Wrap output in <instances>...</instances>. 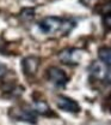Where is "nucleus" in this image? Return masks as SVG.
I'll return each mask as SVG.
<instances>
[{
	"instance_id": "f8f14e48",
	"label": "nucleus",
	"mask_w": 111,
	"mask_h": 125,
	"mask_svg": "<svg viewBox=\"0 0 111 125\" xmlns=\"http://www.w3.org/2000/svg\"><path fill=\"white\" fill-rule=\"evenodd\" d=\"M7 72H8V69H7V66H6L5 64L0 62V79L5 77V76L7 75Z\"/></svg>"
},
{
	"instance_id": "9d476101",
	"label": "nucleus",
	"mask_w": 111,
	"mask_h": 125,
	"mask_svg": "<svg viewBox=\"0 0 111 125\" xmlns=\"http://www.w3.org/2000/svg\"><path fill=\"white\" fill-rule=\"evenodd\" d=\"M19 18L23 21V22H30L35 18V10L31 7H26V9H23L19 13Z\"/></svg>"
},
{
	"instance_id": "f03ea898",
	"label": "nucleus",
	"mask_w": 111,
	"mask_h": 125,
	"mask_svg": "<svg viewBox=\"0 0 111 125\" xmlns=\"http://www.w3.org/2000/svg\"><path fill=\"white\" fill-rule=\"evenodd\" d=\"M90 75L95 81L105 84H111V67L106 66L103 62H93L90 66Z\"/></svg>"
},
{
	"instance_id": "0eeeda50",
	"label": "nucleus",
	"mask_w": 111,
	"mask_h": 125,
	"mask_svg": "<svg viewBox=\"0 0 111 125\" xmlns=\"http://www.w3.org/2000/svg\"><path fill=\"white\" fill-rule=\"evenodd\" d=\"M40 65V59L36 57H28L25 59H23L22 66H23V71L26 76H33L37 72Z\"/></svg>"
},
{
	"instance_id": "423d86ee",
	"label": "nucleus",
	"mask_w": 111,
	"mask_h": 125,
	"mask_svg": "<svg viewBox=\"0 0 111 125\" xmlns=\"http://www.w3.org/2000/svg\"><path fill=\"white\" fill-rule=\"evenodd\" d=\"M13 112H15V114H11V117H13L15 119L26 122V123H30V124L36 123V113L33 112V109L18 108L17 111H13Z\"/></svg>"
},
{
	"instance_id": "7ed1b4c3",
	"label": "nucleus",
	"mask_w": 111,
	"mask_h": 125,
	"mask_svg": "<svg viewBox=\"0 0 111 125\" xmlns=\"http://www.w3.org/2000/svg\"><path fill=\"white\" fill-rule=\"evenodd\" d=\"M46 72H47L46 75H47L48 81L51 82L57 88H63L68 82V77H67L66 72L63 70H61L60 67L50 66V67H48V70Z\"/></svg>"
},
{
	"instance_id": "39448f33",
	"label": "nucleus",
	"mask_w": 111,
	"mask_h": 125,
	"mask_svg": "<svg viewBox=\"0 0 111 125\" xmlns=\"http://www.w3.org/2000/svg\"><path fill=\"white\" fill-rule=\"evenodd\" d=\"M56 106L60 109H62L64 112H69V113H78L80 111V106L77 101L63 95L56 96Z\"/></svg>"
},
{
	"instance_id": "1a4fd4ad",
	"label": "nucleus",
	"mask_w": 111,
	"mask_h": 125,
	"mask_svg": "<svg viewBox=\"0 0 111 125\" xmlns=\"http://www.w3.org/2000/svg\"><path fill=\"white\" fill-rule=\"evenodd\" d=\"M98 58L106 66L111 67V47H102L98 49Z\"/></svg>"
},
{
	"instance_id": "4468645a",
	"label": "nucleus",
	"mask_w": 111,
	"mask_h": 125,
	"mask_svg": "<svg viewBox=\"0 0 111 125\" xmlns=\"http://www.w3.org/2000/svg\"><path fill=\"white\" fill-rule=\"evenodd\" d=\"M31 1H32V0H31Z\"/></svg>"
},
{
	"instance_id": "ddd939ff",
	"label": "nucleus",
	"mask_w": 111,
	"mask_h": 125,
	"mask_svg": "<svg viewBox=\"0 0 111 125\" xmlns=\"http://www.w3.org/2000/svg\"><path fill=\"white\" fill-rule=\"evenodd\" d=\"M109 109L111 111V100H110V102H109Z\"/></svg>"
},
{
	"instance_id": "f257e3e1",
	"label": "nucleus",
	"mask_w": 111,
	"mask_h": 125,
	"mask_svg": "<svg viewBox=\"0 0 111 125\" xmlns=\"http://www.w3.org/2000/svg\"><path fill=\"white\" fill-rule=\"evenodd\" d=\"M75 27V22L72 19H64L61 17L49 16L43 18L38 23V28L43 34H56L60 32L62 35H67Z\"/></svg>"
},
{
	"instance_id": "20e7f679",
	"label": "nucleus",
	"mask_w": 111,
	"mask_h": 125,
	"mask_svg": "<svg viewBox=\"0 0 111 125\" xmlns=\"http://www.w3.org/2000/svg\"><path fill=\"white\" fill-rule=\"evenodd\" d=\"M81 57H82V52L78 48H66L59 53L60 62L69 66L78 65L81 60Z\"/></svg>"
},
{
	"instance_id": "6e6552de",
	"label": "nucleus",
	"mask_w": 111,
	"mask_h": 125,
	"mask_svg": "<svg viewBox=\"0 0 111 125\" xmlns=\"http://www.w3.org/2000/svg\"><path fill=\"white\" fill-rule=\"evenodd\" d=\"M33 112L38 113L41 115H51L53 114L51 108L49 107V105L46 101H42V100H36L33 102Z\"/></svg>"
},
{
	"instance_id": "9b49d317",
	"label": "nucleus",
	"mask_w": 111,
	"mask_h": 125,
	"mask_svg": "<svg viewBox=\"0 0 111 125\" xmlns=\"http://www.w3.org/2000/svg\"><path fill=\"white\" fill-rule=\"evenodd\" d=\"M103 24L106 29L111 30V5H108L103 12Z\"/></svg>"
}]
</instances>
